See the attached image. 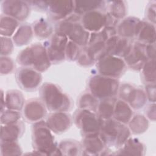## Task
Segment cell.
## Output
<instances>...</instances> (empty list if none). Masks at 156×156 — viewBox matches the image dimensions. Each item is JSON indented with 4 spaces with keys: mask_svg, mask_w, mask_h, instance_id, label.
<instances>
[{
    "mask_svg": "<svg viewBox=\"0 0 156 156\" xmlns=\"http://www.w3.org/2000/svg\"><path fill=\"white\" fill-rule=\"evenodd\" d=\"M40 99L51 112H69L73 106L71 98L53 83L45 82L40 88Z\"/></svg>",
    "mask_w": 156,
    "mask_h": 156,
    "instance_id": "cell-1",
    "label": "cell"
},
{
    "mask_svg": "<svg viewBox=\"0 0 156 156\" xmlns=\"http://www.w3.org/2000/svg\"><path fill=\"white\" fill-rule=\"evenodd\" d=\"M52 133L44 120L33 124L32 146L40 155H62Z\"/></svg>",
    "mask_w": 156,
    "mask_h": 156,
    "instance_id": "cell-2",
    "label": "cell"
},
{
    "mask_svg": "<svg viewBox=\"0 0 156 156\" xmlns=\"http://www.w3.org/2000/svg\"><path fill=\"white\" fill-rule=\"evenodd\" d=\"M16 62L21 66L31 68L40 73L48 70L52 64L45 47L38 43L21 50L16 57Z\"/></svg>",
    "mask_w": 156,
    "mask_h": 156,
    "instance_id": "cell-3",
    "label": "cell"
},
{
    "mask_svg": "<svg viewBox=\"0 0 156 156\" xmlns=\"http://www.w3.org/2000/svg\"><path fill=\"white\" fill-rule=\"evenodd\" d=\"M130 135L131 132L127 124L113 118L103 120L99 136L108 147L120 148Z\"/></svg>",
    "mask_w": 156,
    "mask_h": 156,
    "instance_id": "cell-4",
    "label": "cell"
},
{
    "mask_svg": "<svg viewBox=\"0 0 156 156\" xmlns=\"http://www.w3.org/2000/svg\"><path fill=\"white\" fill-rule=\"evenodd\" d=\"M80 17L81 16L74 13L66 19L56 23L55 32L65 34L69 40L80 47H84L88 44L90 33L82 25Z\"/></svg>",
    "mask_w": 156,
    "mask_h": 156,
    "instance_id": "cell-5",
    "label": "cell"
},
{
    "mask_svg": "<svg viewBox=\"0 0 156 156\" xmlns=\"http://www.w3.org/2000/svg\"><path fill=\"white\" fill-rule=\"evenodd\" d=\"M119 85L120 82L118 79L99 74L91 76L88 82V91L99 101L116 98Z\"/></svg>",
    "mask_w": 156,
    "mask_h": 156,
    "instance_id": "cell-6",
    "label": "cell"
},
{
    "mask_svg": "<svg viewBox=\"0 0 156 156\" xmlns=\"http://www.w3.org/2000/svg\"><path fill=\"white\" fill-rule=\"evenodd\" d=\"M73 119L82 136L99 134L103 120L96 112L78 108L75 112Z\"/></svg>",
    "mask_w": 156,
    "mask_h": 156,
    "instance_id": "cell-7",
    "label": "cell"
},
{
    "mask_svg": "<svg viewBox=\"0 0 156 156\" xmlns=\"http://www.w3.org/2000/svg\"><path fill=\"white\" fill-rule=\"evenodd\" d=\"M117 96L127 102L133 110L143 108L147 102L144 89L129 83H120Z\"/></svg>",
    "mask_w": 156,
    "mask_h": 156,
    "instance_id": "cell-8",
    "label": "cell"
},
{
    "mask_svg": "<svg viewBox=\"0 0 156 156\" xmlns=\"http://www.w3.org/2000/svg\"><path fill=\"white\" fill-rule=\"evenodd\" d=\"M96 63L99 74L115 79L121 77L127 68L123 58L112 55L104 56Z\"/></svg>",
    "mask_w": 156,
    "mask_h": 156,
    "instance_id": "cell-9",
    "label": "cell"
},
{
    "mask_svg": "<svg viewBox=\"0 0 156 156\" xmlns=\"http://www.w3.org/2000/svg\"><path fill=\"white\" fill-rule=\"evenodd\" d=\"M68 40L65 34L54 32L53 35L44 42L43 45L51 63L58 64L65 61V49Z\"/></svg>",
    "mask_w": 156,
    "mask_h": 156,
    "instance_id": "cell-10",
    "label": "cell"
},
{
    "mask_svg": "<svg viewBox=\"0 0 156 156\" xmlns=\"http://www.w3.org/2000/svg\"><path fill=\"white\" fill-rule=\"evenodd\" d=\"M15 79L18 86L26 91L37 90L43 80L41 73L26 66H21L16 70Z\"/></svg>",
    "mask_w": 156,
    "mask_h": 156,
    "instance_id": "cell-11",
    "label": "cell"
},
{
    "mask_svg": "<svg viewBox=\"0 0 156 156\" xmlns=\"http://www.w3.org/2000/svg\"><path fill=\"white\" fill-rule=\"evenodd\" d=\"M1 3L2 13L19 22L25 21L30 15L31 8L26 1L4 0Z\"/></svg>",
    "mask_w": 156,
    "mask_h": 156,
    "instance_id": "cell-12",
    "label": "cell"
},
{
    "mask_svg": "<svg viewBox=\"0 0 156 156\" xmlns=\"http://www.w3.org/2000/svg\"><path fill=\"white\" fill-rule=\"evenodd\" d=\"M74 11V1H50L47 13L49 20L56 24L73 14Z\"/></svg>",
    "mask_w": 156,
    "mask_h": 156,
    "instance_id": "cell-13",
    "label": "cell"
},
{
    "mask_svg": "<svg viewBox=\"0 0 156 156\" xmlns=\"http://www.w3.org/2000/svg\"><path fill=\"white\" fill-rule=\"evenodd\" d=\"M80 143L83 155H113L110 148L102 140L99 134L83 136Z\"/></svg>",
    "mask_w": 156,
    "mask_h": 156,
    "instance_id": "cell-14",
    "label": "cell"
},
{
    "mask_svg": "<svg viewBox=\"0 0 156 156\" xmlns=\"http://www.w3.org/2000/svg\"><path fill=\"white\" fill-rule=\"evenodd\" d=\"M123 59L127 67L134 71H140L144 63L149 60L146 44L137 41L133 42L130 52Z\"/></svg>",
    "mask_w": 156,
    "mask_h": 156,
    "instance_id": "cell-15",
    "label": "cell"
},
{
    "mask_svg": "<svg viewBox=\"0 0 156 156\" xmlns=\"http://www.w3.org/2000/svg\"><path fill=\"white\" fill-rule=\"evenodd\" d=\"M45 122L54 133L60 135L69 129L73 124V119L68 112H51L47 116Z\"/></svg>",
    "mask_w": 156,
    "mask_h": 156,
    "instance_id": "cell-16",
    "label": "cell"
},
{
    "mask_svg": "<svg viewBox=\"0 0 156 156\" xmlns=\"http://www.w3.org/2000/svg\"><path fill=\"white\" fill-rule=\"evenodd\" d=\"M132 44V40L116 35L105 41V54L124 58L130 52Z\"/></svg>",
    "mask_w": 156,
    "mask_h": 156,
    "instance_id": "cell-17",
    "label": "cell"
},
{
    "mask_svg": "<svg viewBox=\"0 0 156 156\" xmlns=\"http://www.w3.org/2000/svg\"><path fill=\"white\" fill-rule=\"evenodd\" d=\"M80 23L90 33L99 32L107 26L106 12L94 10L87 12L81 16Z\"/></svg>",
    "mask_w": 156,
    "mask_h": 156,
    "instance_id": "cell-18",
    "label": "cell"
},
{
    "mask_svg": "<svg viewBox=\"0 0 156 156\" xmlns=\"http://www.w3.org/2000/svg\"><path fill=\"white\" fill-rule=\"evenodd\" d=\"M47 114V108L41 100L30 99L25 102L23 115L29 122L35 123L43 120Z\"/></svg>",
    "mask_w": 156,
    "mask_h": 156,
    "instance_id": "cell-19",
    "label": "cell"
},
{
    "mask_svg": "<svg viewBox=\"0 0 156 156\" xmlns=\"http://www.w3.org/2000/svg\"><path fill=\"white\" fill-rule=\"evenodd\" d=\"M143 21L135 16L125 17L116 27L117 35L131 40L135 39L142 26Z\"/></svg>",
    "mask_w": 156,
    "mask_h": 156,
    "instance_id": "cell-20",
    "label": "cell"
},
{
    "mask_svg": "<svg viewBox=\"0 0 156 156\" xmlns=\"http://www.w3.org/2000/svg\"><path fill=\"white\" fill-rule=\"evenodd\" d=\"M25 131V124L20 121L10 124L1 125V141H18Z\"/></svg>",
    "mask_w": 156,
    "mask_h": 156,
    "instance_id": "cell-21",
    "label": "cell"
},
{
    "mask_svg": "<svg viewBox=\"0 0 156 156\" xmlns=\"http://www.w3.org/2000/svg\"><path fill=\"white\" fill-rule=\"evenodd\" d=\"M146 148L145 145L138 138L130 136L124 144L113 155H144Z\"/></svg>",
    "mask_w": 156,
    "mask_h": 156,
    "instance_id": "cell-22",
    "label": "cell"
},
{
    "mask_svg": "<svg viewBox=\"0 0 156 156\" xmlns=\"http://www.w3.org/2000/svg\"><path fill=\"white\" fill-rule=\"evenodd\" d=\"M74 1V13L82 16L83 14L94 11L101 10L105 11L107 8L106 1L100 0H81Z\"/></svg>",
    "mask_w": 156,
    "mask_h": 156,
    "instance_id": "cell-23",
    "label": "cell"
},
{
    "mask_svg": "<svg viewBox=\"0 0 156 156\" xmlns=\"http://www.w3.org/2000/svg\"><path fill=\"white\" fill-rule=\"evenodd\" d=\"M133 115V111L130 106L125 101L116 98L115 103L113 118L127 125Z\"/></svg>",
    "mask_w": 156,
    "mask_h": 156,
    "instance_id": "cell-24",
    "label": "cell"
},
{
    "mask_svg": "<svg viewBox=\"0 0 156 156\" xmlns=\"http://www.w3.org/2000/svg\"><path fill=\"white\" fill-rule=\"evenodd\" d=\"M32 27L34 35L40 40L49 39L55 32V28L52 23L49 20L43 18L35 21Z\"/></svg>",
    "mask_w": 156,
    "mask_h": 156,
    "instance_id": "cell-25",
    "label": "cell"
},
{
    "mask_svg": "<svg viewBox=\"0 0 156 156\" xmlns=\"http://www.w3.org/2000/svg\"><path fill=\"white\" fill-rule=\"evenodd\" d=\"M34 35L32 25L24 23L20 25L12 36V40L15 46H23L28 44L32 41Z\"/></svg>",
    "mask_w": 156,
    "mask_h": 156,
    "instance_id": "cell-26",
    "label": "cell"
},
{
    "mask_svg": "<svg viewBox=\"0 0 156 156\" xmlns=\"http://www.w3.org/2000/svg\"><path fill=\"white\" fill-rule=\"evenodd\" d=\"M25 104L23 94L17 90H8L5 94V108L10 110L20 111Z\"/></svg>",
    "mask_w": 156,
    "mask_h": 156,
    "instance_id": "cell-27",
    "label": "cell"
},
{
    "mask_svg": "<svg viewBox=\"0 0 156 156\" xmlns=\"http://www.w3.org/2000/svg\"><path fill=\"white\" fill-rule=\"evenodd\" d=\"M155 26L145 20L143 21L142 26L136 37V41L146 44H154L156 39Z\"/></svg>",
    "mask_w": 156,
    "mask_h": 156,
    "instance_id": "cell-28",
    "label": "cell"
},
{
    "mask_svg": "<svg viewBox=\"0 0 156 156\" xmlns=\"http://www.w3.org/2000/svg\"><path fill=\"white\" fill-rule=\"evenodd\" d=\"M127 126L133 135H140L147 131L149 127V120L146 116L137 113L133 115L127 124Z\"/></svg>",
    "mask_w": 156,
    "mask_h": 156,
    "instance_id": "cell-29",
    "label": "cell"
},
{
    "mask_svg": "<svg viewBox=\"0 0 156 156\" xmlns=\"http://www.w3.org/2000/svg\"><path fill=\"white\" fill-rule=\"evenodd\" d=\"M20 25V22L16 19L2 14L0 18L1 36L10 38L14 35Z\"/></svg>",
    "mask_w": 156,
    "mask_h": 156,
    "instance_id": "cell-30",
    "label": "cell"
},
{
    "mask_svg": "<svg viewBox=\"0 0 156 156\" xmlns=\"http://www.w3.org/2000/svg\"><path fill=\"white\" fill-rule=\"evenodd\" d=\"M58 147L62 155H82V147L81 143L73 139L62 140Z\"/></svg>",
    "mask_w": 156,
    "mask_h": 156,
    "instance_id": "cell-31",
    "label": "cell"
},
{
    "mask_svg": "<svg viewBox=\"0 0 156 156\" xmlns=\"http://www.w3.org/2000/svg\"><path fill=\"white\" fill-rule=\"evenodd\" d=\"M107 11L113 18L120 21L126 17L127 7L124 1H106Z\"/></svg>",
    "mask_w": 156,
    "mask_h": 156,
    "instance_id": "cell-32",
    "label": "cell"
},
{
    "mask_svg": "<svg viewBox=\"0 0 156 156\" xmlns=\"http://www.w3.org/2000/svg\"><path fill=\"white\" fill-rule=\"evenodd\" d=\"M117 98L101 100L99 102L96 113L102 120L113 118L115 103Z\"/></svg>",
    "mask_w": 156,
    "mask_h": 156,
    "instance_id": "cell-33",
    "label": "cell"
},
{
    "mask_svg": "<svg viewBox=\"0 0 156 156\" xmlns=\"http://www.w3.org/2000/svg\"><path fill=\"white\" fill-rule=\"evenodd\" d=\"M99 101L94 97L90 91L83 93L77 99V107L79 109H85L96 112Z\"/></svg>",
    "mask_w": 156,
    "mask_h": 156,
    "instance_id": "cell-34",
    "label": "cell"
},
{
    "mask_svg": "<svg viewBox=\"0 0 156 156\" xmlns=\"http://www.w3.org/2000/svg\"><path fill=\"white\" fill-rule=\"evenodd\" d=\"M140 71L141 79L144 83H155V59H149L144 63Z\"/></svg>",
    "mask_w": 156,
    "mask_h": 156,
    "instance_id": "cell-35",
    "label": "cell"
},
{
    "mask_svg": "<svg viewBox=\"0 0 156 156\" xmlns=\"http://www.w3.org/2000/svg\"><path fill=\"white\" fill-rule=\"evenodd\" d=\"M1 155H21L22 149L18 141H1Z\"/></svg>",
    "mask_w": 156,
    "mask_h": 156,
    "instance_id": "cell-36",
    "label": "cell"
},
{
    "mask_svg": "<svg viewBox=\"0 0 156 156\" xmlns=\"http://www.w3.org/2000/svg\"><path fill=\"white\" fill-rule=\"evenodd\" d=\"M21 113L20 111L5 108L1 112L0 121L1 125L15 123L21 119Z\"/></svg>",
    "mask_w": 156,
    "mask_h": 156,
    "instance_id": "cell-37",
    "label": "cell"
},
{
    "mask_svg": "<svg viewBox=\"0 0 156 156\" xmlns=\"http://www.w3.org/2000/svg\"><path fill=\"white\" fill-rule=\"evenodd\" d=\"M81 48L74 42L68 40L65 49L66 59L71 62L76 61Z\"/></svg>",
    "mask_w": 156,
    "mask_h": 156,
    "instance_id": "cell-38",
    "label": "cell"
},
{
    "mask_svg": "<svg viewBox=\"0 0 156 156\" xmlns=\"http://www.w3.org/2000/svg\"><path fill=\"white\" fill-rule=\"evenodd\" d=\"M15 65L12 58L9 56H1L0 68L1 75L5 76L12 73L15 69Z\"/></svg>",
    "mask_w": 156,
    "mask_h": 156,
    "instance_id": "cell-39",
    "label": "cell"
},
{
    "mask_svg": "<svg viewBox=\"0 0 156 156\" xmlns=\"http://www.w3.org/2000/svg\"><path fill=\"white\" fill-rule=\"evenodd\" d=\"M76 62L79 65L82 67H90L96 63L87 53L85 46L81 48Z\"/></svg>",
    "mask_w": 156,
    "mask_h": 156,
    "instance_id": "cell-40",
    "label": "cell"
},
{
    "mask_svg": "<svg viewBox=\"0 0 156 156\" xmlns=\"http://www.w3.org/2000/svg\"><path fill=\"white\" fill-rule=\"evenodd\" d=\"M14 43L10 37L1 36V56H8L13 51Z\"/></svg>",
    "mask_w": 156,
    "mask_h": 156,
    "instance_id": "cell-41",
    "label": "cell"
},
{
    "mask_svg": "<svg viewBox=\"0 0 156 156\" xmlns=\"http://www.w3.org/2000/svg\"><path fill=\"white\" fill-rule=\"evenodd\" d=\"M156 2L155 1H150L146 8L145 16L146 21H148L153 24H155V16H156Z\"/></svg>",
    "mask_w": 156,
    "mask_h": 156,
    "instance_id": "cell-42",
    "label": "cell"
},
{
    "mask_svg": "<svg viewBox=\"0 0 156 156\" xmlns=\"http://www.w3.org/2000/svg\"><path fill=\"white\" fill-rule=\"evenodd\" d=\"M26 1L31 9L39 12H47L50 3V1L29 0Z\"/></svg>",
    "mask_w": 156,
    "mask_h": 156,
    "instance_id": "cell-43",
    "label": "cell"
},
{
    "mask_svg": "<svg viewBox=\"0 0 156 156\" xmlns=\"http://www.w3.org/2000/svg\"><path fill=\"white\" fill-rule=\"evenodd\" d=\"M144 90L145 91L147 101L151 103L155 102V100H156L155 83L145 84Z\"/></svg>",
    "mask_w": 156,
    "mask_h": 156,
    "instance_id": "cell-44",
    "label": "cell"
},
{
    "mask_svg": "<svg viewBox=\"0 0 156 156\" xmlns=\"http://www.w3.org/2000/svg\"><path fill=\"white\" fill-rule=\"evenodd\" d=\"M146 117L152 121H155L156 118V110H155V102L149 104L145 108Z\"/></svg>",
    "mask_w": 156,
    "mask_h": 156,
    "instance_id": "cell-45",
    "label": "cell"
},
{
    "mask_svg": "<svg viewBox=\"0 0 156 156\" xmlns=\"http://www.w3.org/2000/svg\"><path fill=\"white\" fill-rule=\"evenodd\" d=\"M146 51L149 59H155V43L146 44Z\"/></svg>",
    "mask_w": 156,
    "mask_h": 156,
    "instance_id": "cell-46",
    "label": "cell"
},
{
    "mask_svg": "<svg viewBox=\"0 0 156 156\" xmlns=\"http://www.w3.org/2000/svg\"><path fill=\"white\" fill-rule=\"evenodd\" d=\"M1 112H3L6 108L5 105V94L2 90H1Z\"/></svg>",
    "mask_w": 156,
    "mask_h": 156,
    "instance_id": "cell-47",
    "label": "cell"
}]
</instances>
